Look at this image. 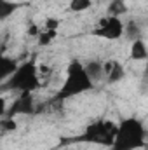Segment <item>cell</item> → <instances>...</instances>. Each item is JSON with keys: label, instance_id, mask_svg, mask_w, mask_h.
Here are the masks:
<instances>
[{"label": "cell", "instance_id": "2", "mask_svg": "<svg viewBox=\"0 0 148 150\" xmlns=\"http://www.w3.org/2000/svg\"><path fill=\"white\" fill-rule=\"evenodd\" d=\"M92 80L89 79V75L85 72V67L80 61H72L68 67V75L66 80L61 87V91L58 93L59 100H66V98H73L77 94H82L89 89H92Z\"/></svg>", "mask_w": 148, "mask_h": 150}, {"label": "cell", "instance_id": "18", "mask_svg": "<svg viewBox=\"0 0 148 150\" xmlns=\"http://www.w3.org/2000/svg\"><path fill=\"white\" fill-rule=\"evenodd\" d=\"M26 33H28V37H38V35H40V30H38V26L35 23H32V25L28 26Z\"/></svg>", "mask_w": 148, "mask_h": 150}, {"label": "cell", "instance_id": "4", "mask_svg": "<svg viewBox=\"0 0 148 150\" xmlns=\"http://www.w3.org/2000/svg\"><path fill=\"white\" fill-rule=\"evenodd\" d=\"M37 86H38V75H37V70H35V65L33 63L21 65L14 72V75L7 80V84H5V87L18 89L21 93H30Z\"/></svg>", "mask_w": 148, "mask_h": 150}, {"label": "cell", "instance_id": "11", "mask_svg": "<svg viewBox=\"0 0 148 150\" xmlns=\"http://www.w3.org/2000/svg\"><path fill=\"white\" fill-rule=\"evenodd\" d=\"M124 35H125V38H129L131 42H136V40H141L143 38V30H141V26L136 21L131 19L124 26Z\"/></svg>", "mask_w": 148, "mask_h": 150}, {"label": "cell", "instance_id": "5", "mask_svg": "<svg viewBox=\"0 0 148 150\" xmlns=\"http://www.w3.org/2000/svg\"><path fill=\"white\" fill-rule=\"evenodd\" d=\"M124 23L120 21V18H113V16H106L99 21V25L92 30V33L96 37H103L108 40H117L124 35Z\"/></svg>", "mask_w": 148, "mask_h": 150}, {"label": "cell", "instance_id": "10", "mask_svg": "<svg viewBox=\"0 0 148 150\" xmlns=\"http://www.w3.org/2000/svg\"><path fill=\"white\" fill-rule=\"evenodd\" d=\"M18 68H19V67L16 65L14 59L4 56V58L0 59V80H7V79H11Z\"/></svg>", "mask_w": 148, "mask_h": 150}, {"label": "cell", "instance_id": "7", "mask_svg": "<svg viewBox=\"0 0 148 150\" xmlns=\"http://www.w3.org/2000/svg\"><path fill=\"white\" fill-rule=\"evenodd\" d=\"M33 112V100L30 96V93H21V96L16 100V103L11 107L9 115L7 117H12L16 113H23V115H28V113ZM5 117V115H4Z\"/></svg>", "mask_w": 148, "mask_h": 150}, {"label": "cell", "instance_id": "9", "mask_svg": "<svg viewBox=\"0 0 148 150\" xmlns=\"http://www.w3.org/2000/svg\"><path fill=\"white\" fill-rule=\"evenodd\" d=\"M131 58L134 61H143L148 59V47L145 44V40H136V42H131Z\"/></svg>", "mask_w": 148, "mask_h": 150}, {"label": "cell", "instance_id": "13", "mask_svg": "<svg viewBox=\"0 0 148 150\" xmlns=\"http://www.w3.org/2000/svg\"><path fill=\"white\" fill-rule=\"evenodd\" d=\"M16 9H18V4H14V2H7V0H2V4H0V19H7Z\"/></svg>", "mask_w": 148, "mask_h": 150}, {"label": "cell", "instance_id": "14", "mask_svg": "<svg viewBox=\"0 0 148 150\" xmlns=\"http://www.w3.org/2000/svg\"><path fill=\"white\" fill-rule=\"evenodd\" d=\"M92 0H70V11L73 12H84L87 9H91Z\"/></svg>", "mask_w": 148, "mask_h": 150}, {"label": "cell", "instance_id": "17", "mask_svg": "<svg viewBox=\"0 0 148 150\" xmlns=\"http://www.w3.org/2000/svg\"><path fill=\"white\" fill-rule=\"evenodd\" d=\"M58 28H59V19H56V18H47V21H45V30H54V32H58Z\"/></svg>", "mask_w": 148, "mask_h": 150}, {"label": "cell", "instance_id": "1", "mask_svg": "<svg viewBox=\"0 0 148 150\" xmlns=\"http://www.w3.org/2000/svg\"><path fill=\"white\" fill-rule=\"evenodd\" d=\"M145 126L140 119L127 117L118 124L111 150H136L145 145Z\"/></svg>", "mask_w": 148, "mask_h": 150}, {"label": "cell", "instance_id": "12", "mask_svg": "<svg viewBox=\"0 0 148 150\" xmlns=\"http://www.w3.org/2000/svg\"><path fill=\"white\" fill-rule=\"evenodd\" d=\"M108 16H113V18H120L122 14L127 12V7H125V2L124 0H111L108 9H106Z\"/></svg>", "mask_w": 148, "mask_h": 150}, {"label": "cell", "instance_id": "6", "mask_svg": "<svg viewBox=\"0 0 148 150\" xmlns=\"http://www.w3.org/2000/svg\"><path fill=\"white\" fill-rule=\"evenodd\" d=\"M103 68H105V80L108 82V84H117V82H120L122 79H124V67L120 65V61H117V59H108V61H105L103 63Z\"/></svg>", "mask_w": 148, "mask_h": 150}, {"label": "cell", "instance_id": "8", "mask_svg": "<svg viewBox=\"0 0 148 150\" xmlns=\"http://www.w3.org/2000/svg\"><path fill=\"white\" fill-rule=\"evenodd\" d=\"M84 67H85V72L89 75V79L92 80V84H96V82H99V80L105 79V68H103L101 61L92 59V61H87Z\"/></svg>", "mask_w": 148, "mask_h": 150}, {"label": "cell", "instance_id": "3", "mask_svg": "<svg viewBox=\"0 0 148 150\" xmlns=\"http://www.w3.org/2000/svg\"><path fill=\"white\" fill-rule=\"evenodd\" d=\"M117 131H118V124H115L111 120H98V122L89 124L85 127V131L77 138V142H87V143L111 147L115 142Z\"/></svg>", "mask_w": 148, "mask_h": 150}, {"label": "cell", "instance_id": "16", "mask_svg": "<svg viewBox=\"0 0 148 150\" xmlns=\"http://www.w3.org/2000/svg\"><path fill=\"white\" fill-rule=\"evenodd\" d=\"M0 126L4 131H16L18 129V122L14 120V117H7V115L0 120Z\"/></svg>", "mask_w": 148, "mask_h": 150}, {"label": "cell", "instance_id": "15", "mask_svg": "<svg viewBox=\"0 0 148 150\" xmlns=\"http://www.w3.org/2000/svg\"><path fill=\"white\" fill-rule=\"evenodd\" d=\"M54 38H56V32L54 30H44L38 35V44L40 45H49Z\"/></svg>", "mask_w": 148, "mask_h": 150}]
</instances>
